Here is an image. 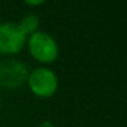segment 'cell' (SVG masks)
I'll use <instances>...</instances> for the list:
<instances>
[{
    "label": "cell",
    "instance_id": "obj_5",
    "mask_svg": "<svg viewBox=\"0 0 127 127\" xmlns=\"http://www.w3.org/2000/svg\"><path fill=\"white\" fill-rule=\"evenodd\" d=\"M38 25H40L38 17H37V15L30 14V15H26V17L22 19V22L19 23V28H21V30H22L26 36H28V34H30V36H32L33 33H36V32H37Z\"/></svg>",
    "mask_w": 127,
    "mask_h": 127
},
{
    "label": "cell",
    "instance_id": "obj_3",
    "mask_svg": "<svg viewBox=\"0 0 127 127\" xmlns=\"http://www.w3.org/2000/svg\"><path fill=\"white\" fill-rule=\"evenodd\" d=\"M29 88L38 97H51L58 89L56 74L49 68H36L28 77Z\"/></svg>",
    "mask_w": 127,
    "mask_h": 127
},
{
    "label": "cell",
    "instance_id": "obj_6",
    "mask_svg": "<svg viewBox=\"0 0 127 127\" xmlns=\"http://www.w3.org/2000/svg\"><path fill=\"white\" fill-rule=\"evenodd\" d=\"M38 127H55V126H53V124L52 123H51V122H48V120H45V122H42V123L41 124H40V126Z\"/></svg>",
    "mask_w": 127,
    "mask_h": 127
},
{
    "label": "cell",
    "instance_id": "obj_2",
    "mask_svg": "<svg viewBox=\"0 0 127 127\" xmlns=\"http://www.w3.org/2000/svg\"><path fill=\"white\" fill-rule=\"evenodd\" d=\"M29 71L19 60H4L0 63V88L17 89L28 81Z\"/></svg>",
    "mask_w": 127,
    "mask_h": 127
},
{
    "label": "cell",
    "instance_id": "obj_4",
    "mask_svg": "<svg viewBox=\"0 0 127 127\" xmlns=\"http://www.w3.org/2000/svg\"><path fill=\"white\" fill-rule=\"evenodd\" d=\"M26 34L21 30L18 23L0 25V53H17L22 49L26 41Z\"/></svg>",
    "mask_w": 127,
    "mask_h": 127
},
{
    "label": "cell",
    "instance_id": "obj_1",
    "mask_svg": "<svg viewBox=\"0 0 127 127\" xmlns=\"http://www.w3.org/2000/svg\"><path fill=\"white\" fill-rule=\"evenodd\" d=\"M29 49L34 59L42 63H51L58 58L59 48L56 41L44 32H36L29 38Z\"/></svg>",
    "mask_w": 127,
    "mask_h": 127
},
{
    "label": "cell",
    "instance_id": "obj_7",
    "mask_svg": "<svg viewBox=\"0 0 127 127\" xmlns=\"http://www.w3.org/2000/svg\"><path fill=\"white\" fill-rule=\"evenodd\" d=\"M42 1H26V4H30V6H37V4H41Z\"/></svg>",
    "mask_w": 127,
    "mask_h": 127
}]
</instances>
